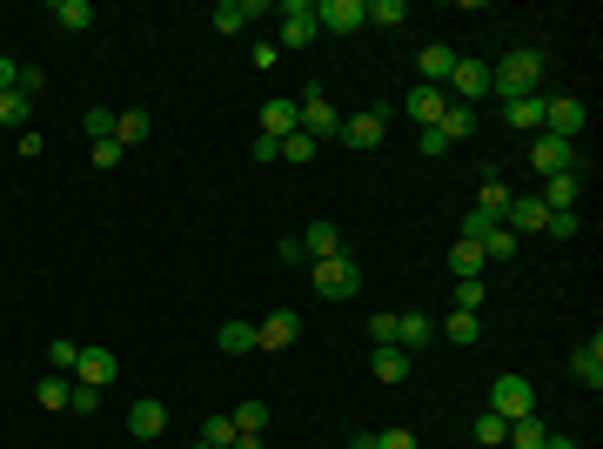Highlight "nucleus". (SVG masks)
Wrapping results in <instances>:
<instances>
[{
	"instance_id": "18",
	"label": "nucleus",
	"mask_w": 603,
	"mask_h": 449,
	"mask_svg": "<svg viewBox=\"0 0 603 449\" xmlns=\"http://www.w3.org/2000/svg\"><path fill=\"white\" fill-rule=\"evenodd\" d=\"M302 255H309V262L342 255V228H335V222H309V228H302Z\"/></svg>"
},
{
	"instance_id": "48",
	"label": "nucleus",
	"mask_w": 603,
	"mask_h": 449,
	"mask_svg": "<svg viewBox=\"0 0 603 449\" xmlns=\"http://www.w3.org/2000/svg\"><path fill=\"white\" fill-rule=\"evenodd\" d=\"M416 148H423L429 161H436V155H449V141H443V128H423V141H416Z\"/></svg>"
},
{
	"instance_id": "51",
	"label": "nucleus",
	"mask_w": 603,
	"mask_h": 449,
	"mask_svg": "<svg viewBox=\"0 0 603 449\" xmlns=\"http://www.w3.org/2000/svg\"><path fill=\"white\" fill-rule=\"evenodd\" d=\"M14 81H21V61H7V54H0V94L14 88Z\"/></svg>"
},
{
	"instance_id": "14",
	"label": "nucleus",
	"mask_w": 603,
	"mask_h": 449,
	"mask_svg": "<svg viewBox=\"0 0 603 449\" xmlns=\"http://www.w3.org/2000/svg\"><path fill=\"white\" fill-rule=\"evenodd\" d=\"M543 222H550V208L536 202V195H516L510 215H503V228H510V235H543Z\"/></svg>"
},
{
	"instance_id": "10",
	"label": "nucleus",
	"mask_w": 603,
	"mask_h": 449,
	"mask_svg": "<svg viewBox=\"0 0 603 449\" xmlns=\"http://www.w3.org/2000/svg\"><path fill=\"white\" fill-rule=\"evenodd\" d=\"M382 121H389V114H382V108L342 114V141H349V148H382Z\"/></svg>"
},
{
	"instance_id": "29",
	"label": "nucleus",
	"mask_w": 603,
	"mask_h": 449,
	"mask_svg": "<svg viewBox=\"0 0 603 449\" xmlns=\"http://www.w3.org/2000/svg\"><path fill=\"white\" fill-rule=\"evenodd\" d=\"M54 27L81 34V27H94V7H88V0H54Z\"/></svg>"
},
{
	"instance_id": "9",
	"label": "nucleus",
	"mask_w": 603,
	"mask_h": 449,
	"mask_svg": "<svg viewBox=\"0 0 603 449\" xmlns=\"http://www.w3.org/2000/svg\"><path fill=\"white\" fill-rule=\"evenodd\" d=\"M295 336H302V315L295 309H268L262 322H255V349H289Z\"/></svg>"
},
{
	"instance_id": "6",
	"label": "nucleus",
	"mask_w": 603,
	"mask_h": 449,
	"mask_svg": "<svg viewBox=\"0 0 603 449\" xmlns=\"http://www.w3.org/2000/svg\"><path fill=\"white\" fill-rule=\"evenodd\" d=\"M443 94L449 101H463V108H476V101L490 94V68H483V61H456L449 81H443Z\"/></svg>"
},
{
	"instance_id": "52",
	"label": "nucleus",
	"mask_w": 603,
	"mask_h": 449,
	"mask_svg": "<svg viewBox=\"0 0 603 449\" xmlns=\"http://www.w3.org/2000/svg\"><path fill=\"white\" fill-rule=\"evenodd\" d=\"M228 449H268V443H262V436H235Z\"/></svg>"
},
{
	"instance_id": "2",
	"label": "nucleus",
	"mask_w": 603,
	"mask_h": 449,
	"mask_svg": "<svg viewBox=\"0 0 603 449\" xmlns=\"http://www.w3.org/2000/svg\"><path fill=\"white\" fill-rule=\"evenodd\" d=\"M583 128H590V114H583L577 94H543V135H557V141H570V148H577Z\"/></svg>"
},
{
	"instance_id": "45",
	"label": "nucleus",
	"mask_w": 603,
	"mask_h": 449,
	"mask_svg": "<svg viewBox=\"0 0 603 449\" xmlns=\"http://www.w3.org/2000/svg\"><path fill=\"white\" fill-rule=\"evenodd\" d=\"M81 128H88V141H108L114 135V114L108 108H88V121H81Z\"/></svg>"
},
{
	"instance_id": "15",
	"label": "nucleus",
	"mask_w": 603,
	"mask_h": 449,
	"mask_svg": "<svg viewBox=\"0 0 603 449\" xmlns=\"http://www.w3.org/2000/svg\"><path fill=\"white\" fill-rule=\"evenodd\" d=\"M315 21L329 27V34H356V27H369V21H362V0H322V7H315Z\"/></svg>"
},
{
	"instance_id": "4",
	"label": "nucleus",
	"mask_w": 603,
	"mask_h": 449,
	"mask_svg": "<svg viewBox=\"0 0 603 449\" xmlns=\"http://www.w3.org/2000/svg\"><path fill=\"white\" fill-rule=\"evenodd\" d=\"M490 409L503 416V423H516V416H536V389H530V376H496Z\"/></svg>"
},
{
	"instance_id": "32",
	"label": "nucleus",
	"mask_w": 603,
	"mask_h": 449,
	"mask_svg": "<svg viewBox=\"0 0 603 449\" xmlns=\"http://www.w3.org/2000/svg\"><path fill=\"white\" fill-rule=\"evenodd\" d=\"M443 128V141H463V135H476V108H463V101H449V114L436 121Z\"/></svg>"
},
{
	"instance_id": "39",
	"label": "nucleus",
	"mask_w": 603,
	"mask_h": 449,
	"mask_svg": "<svg viewBox=\"0 0 603 449\" xmlns=\"http://www.w3.org/2000/svg\"><path fill=\"white\" fill-rule=\"evenodd\" d=\"M503 436H510V423H503L496 409H483V416H476V443H483V449H496Z\"/></svg>"
},
{
	"instance_id": "25",
	"label": "nucleus",
	"mask_w": 603,
	"mask_h": 449,
	"mask_svg": "<svg viewBox=\"0 0 603 449\" xmlns=\"http://www.w3.org/2000/svg\"><path fill=\"white\" fill-rule=\"evenodd\" d=\"M362 21H376L382 34H389V27L409 21V0H362Z\"/></svg>"
},
{
	"instance_id": "46",
	"label": "nucleus",
	"mask_w": 603,
	"mask_h": 449,
	"mask_svg": "<svg viewBox=\"0 0 603 449\" xmlns=\"http://www.w3.org/2000/svg\"><path fill=\"white\" fill-rule=\"evenodd\" d=\"M121 155H128V148H121V141H94V168H114V161H121Z\"/></svg>"
},
{
	"instance_id": "21",
	"label": "nucleus",
	"mask_w": 603,
	"mask_h": 449,
	"mask_svg": "<svg viewBox=\"0 0 603 449\" xmlns=\"http://www.w3.org/2000/svg\"><path fill=\"white\" fill-rule=\"evenodd\" d=\"M503 121H510V128H530V135H543V94H516V101H503Z\"/></svg>"
},
{
	"instance_id": "17",
	"label": "nucleus",
	"mask_w": 603,
	"mask_h": 449,
	"mask_svg": "<svg viewBox=\"0 0 603 449\" xmlns=\"http://www.w3.org/2000/svg\"><path fill=\"white\" fill-rule=\"evenodd\" d=\"M128 429L141 436V443H148V436H161V429H168V403H161V396H141V403L128 409Z\"/></svg>"
},
{
	"instance_id": "27",
	"label": "nucleus",
	"mask_w": 603,
	"mask_h": 449,
	"mask_svg": "<svg viewBox=\"0 0 603 449\" xmlns=\"http://www.w3.org/2000/svg\"><path fill=\"white\" fill-rule=\"evenodd\" d=\"M449 275H456V282H469V275H483V248L456 235V248H449Z\"/></svg>"
},
{
	"instance_id": "37",
	"label": "nucleus",
	"mask_w": 603,
	"mask_h": 449,
	"mask_svg": "<svg viewBox=\"0 0 603 449\" xmlns=\"http://www.w3.org/2000/svg\"><path fill=\"white\" fill-rule=\"evenodd\" d=\"M443 336H449V342H476V336H483V315H463V309H449Z\"/></svg>"
},
{
	"instance_id": "13",
	"label": "nucleus",
	"mask_w": 603,
	"mask_h": 449,
	"mask_svg": "<svg viewBox=\"0 0 603 449\" xmlns=\"http://www.w3.org/2000/svg\"><path fill=\"white\" fill-rule=\"evenodd\" d=\"M577 195H583V168H570V175L543 181V195H536V202L550 208V215H563V208H577Z\"/></svg>"
},
{
	"instance_id": "20",
	"label": "nucleus",
	"mask_w": 603,
	"mask_h": 449,
	"mask_svg": "<svg viewBox=\"0 0 603 449\" xmlns=\"http://www.w3.org/2000/svg\"><path fill=\"white\" fill-rule=\"evenodd\" d=\"M570 369H577L590 389H603V336H590V342H577L570 349Z\"/></svg>"
},
{
	"instance_id": "5",
	"label": "nucleus",
	"mask_w": 603,
	"mask_h": 449,
	"mask_svg": "<svg viewBox=\"0 0 603 449\" xmlns=\"http://www.w3.org/2000/svg\"><path fill=\"white\" fill-rule=\"evenodd\" d=\"M295 114H302V135L309 141H329V135H342V114L329 108V94H302V101H295Z\"/></svg>"
},
{
	"instance_id": "22",
	"label": "nucleus",
	"mask_w": 603,
	"mask_h": 449,
	"mask_svg": "<svg viewBox=\"0 0 603 449\" xmlns=\"http://www.w3.org/2000/svg\"><path fill=\"white\" fill-rule=\"evenodd\" d=\"M262 128H268V141L295 135V128H302V114H295V101H282V94H275V101L262 108Z\"/></svg>"
},
{
	"instance_id": "11",
	"label": "nucleus",
	"mask_w": 603,
	"mask_h": 449,
	"mask_svg": "<svg viewBox=\"0 0 603 449\" xmlns=\"http://www.w3.org/2000/svg\"><path fill=\"white\" fill-rule=\"evenodd\" d=\"M114 369H121V362H114L108 349H81V362H74V376H67V382H81V389H108Z\"/></svg>"
},
{
	"instance_id": "54",
	"label": "nucleus",
	"mask_w": 603,
	"mask_h": 449,
	"mask_svg": "<svg viewBox=\"0 0 603 449\" xmlns=\"http://www.w3.org/2000/svg\"><path fill=\"white\" fill-rule=\"evenodd\" d=\"M195 449H208V443H195Z\"/></svg>"
},
{
	"instance_id": "26",
	"label": "nucleus",
	"mask_w": 603,
	"mask_h": 449,
	"mask_svg": "<svg viewBox=\"0 0 603 449\" xmlns=\"http://www.w3.org/2000/svg\"><path fill=\"white\" fill-rule=\"evenodd\" d=\"M248 21H255V0H222L215 7V34H242Z\"/></svg>"
},
{
	"instance_id": "41",
	"label": "nucleus",
	"mask_w": 603,
	"mask_h": 449,
	"mask_svg": "<svg viewBox=\"0 0 603 449\" xmlns=\"http://www.w3.org/2000/svg\"><path fill=\"white\" fill-rule=\"evenodd\" d=\"M282 161H289V168H302V161H315V141L302 135V128H295V135H282Z\"/></svg>"
},
{
	"instance_id": "30",
	"label": "nucleus",
	"mask_w": 603,
	"mask_h": 449,
	"mask_svg": "<svg viewBox=\"0 0 603 449\" xmlns=\"http://www.w3.org/2000/svg\"><path fill=\"white\" fill-rule=\"evenodd\" d=\"M148 128H155V121H148V114H141V108L114 114V141H121V148H134V141H148Z\"/></svg>"
},
{
	"instance_id": "28",
	"label": "nucleus",
	"mask_w": 603,
	"mask_h": 449,
	"mask_svg": "<svg viewBox=\"0 0 603 449\" xmlns=\"http://www.w3.org/2000/svg\"><path fill=\"white\" fill-rule=\"evenodd\" d=\"M34 403H41V409H47V416H61V409H67V403H74V382H67V376H47V382H41V389H34Z\"/></svg>"
},
{
	"instance_id": "12",
	"label": "nucleus",
	"mask_w": 603,
	"mask_h": 449,
	"mask_svg": "<svg viewBox=\"0 0 603 449\" xmlns=\"http://www.w3.org/2000/svg\"><path fill=\"white\" fill-rule=\"evenodd\" d=\"M402 108H409V121H416V128H436V121L449 114V94L443 88H409V101H402Z\"/></svg>"
},
{
	"instance_id": "44",
	"label": "nucleus",
	"mask_w": 603,
	"mask_h": 449,
	"mask_svg": "<svg viewBox=\"0 0 603 449\" xmlns=\"http://www.w3.org/2000/svg\"><path fill=\"white\" fill-rule=\"evenodd\" d=\"M369 449H416V436H409V429H376Z\"/></svg>"
},
{
	"instance_id": "53",
	"label": "nucleus",
	"mask_w": 603,
	"mask_h": 449,
	"mask_svg": "<svg viewBox=\"0 0 603 449\" xmlns=\"http://www.w3.org/2000/svg\"><path fill=\"white\" fill-rule=\"evenodd\" d=\"M543 449H583V443H570V436H543Z\"/></svg>"
},
{
	"instance_id": "1",
	"label": "nucleus",
	"mask_w": 603,
	"mask_h": 449,
	"mask_svg": "<svg viewBox=\"0 0 603 449\" xmlns=\"http://www.w3.org/2000/svg\"><path fill=\"white\" fill-rule=\"evenodd\" d=\"M490 94L496 101H516V94H543V54L536 47H510L490 68Z\"/></svg>"
},
{
	"instance_id": "7",
	"label": "nucleus",
	"mask_w": 603,
	"mask_h": 449,
	"mask_svg": "<svg viewBox=\"0 0 603 449\" xmlns=\"http://www.w3.org/2000/svg\"><path fill=\"white\" fill-rule=\"evenodd\" d=\"M530 168L543 181H550V175H570V168H577V148H570V141H557V135H530Z\"/></svg>"
},
{
	"instance_id": "35",
	"label": "nucleus",
	"mask_w": 603,
	"mask_h": 449,
	"mask_svg": "<svg viewBox=\"0 0 603 449\" xmlns=\"http://www.w3.org/2000/svg\"><path fill=\"white\" fill-rule=\"evenodd\" d=\"M27 114H34V101H27L21 88H7V94H0V128H27Z\"/></svg>"
},
{
	"instance_id": "43",
	"label": "nucleus",
	"mask_w": 603,
	"mask_h": 449,
	"mask_svg": "<svg viewBox=\"0 0 603 449\" xmlns=\"http://www.w3.org/2000/svg\"><path fill=\"white\" fill-rule=\"evenodd\" d=\"M456 309H463V315H476V309H483V275L456 282Z\"/></svg>"
},
{
	"instance_id": "49",
	"label": "nucleus",
	"mask_w": 603,
	"mask_h": 449,
	"mask_svg": "<svg viewBox=\"0 0 603 449\" xmlns=\"http://www.w3.org/2000/svg\"><path fill=\"white\" fill-rule=\"evenodd\" d=\"M14 88H21V94H27V101H34V94H41V88H47V74H41V68H21V81H14Z\"/></svg>"
},
{
	"instance_id": "36",
	"label": "nucleus",
	"mask_w": 603,
	"mask_h": 449,
	"mask_svg": "<svg viewBox=\"0 0 603 449\" xmlns=\"http://www.w3.org/2000/svg\"><path fill=\"white\" fill-rule=\"evenodd\" d=\"M235 436H242V429H235V416H222V409H215V416L201 423V443H208V449H228Z\"/></svg>"
},
{
	"instance_id": "23",
	"label": "nucleus",
	"mask_w": 603,
	"mask_h": 449,
	"mask_svg": "<svg viewBox=\"0 0 603 449\" xmlns=\"http://www.w3.org/2000/svg\"><path fill=\"white\" fill-rule=\"evenodd\" d=\"M429 336H436V322H429V315H416V309H402L396 349H409V356H416V349H429Z\"/></svg>"
},
{
	"instance_id": "42",
	"label": "nucleus",
	"mask_w": 603,
	"mask_h": 449,
	"mask_svg": "<svg viewBox=\"0 0 603 449\" xmlns=\"http://www.w3.org/2000/svg\"><path fill=\"white\" fill-rule=\"evenodd\" d=\"M47 362H54V376H74V362H81V342H47Z\"/></svg>"
},
{
	"instance_id": "31",
	"label": "nucleus",
	"mask_w": 603,
	"mask_h": 449,
	"mask_svg": "<svg viewBox=\"0 0 603 449\" xmlns=\"http://www.w3.org/2000/svg\"><path fill=\"white\" fill-rule=\"evenodd\" d=\"M476 248H483V262H510V255H516V235H510V228H483V235H476Z\"/></svg>"
},
{
	"instance_id": "8",
	"label": "nucleus",
	"mask_w": 603,
	"mask_h": 449,
	"mask_svg": "<svg viewBox=\"0 0 603 449\" xmlns=\"http://www.w3.org/2000/svg\"><path fill=\"white\" fill-rule=\"evenodd\" d=\"M315 34H322V21H315V0H289V7H282V41H275V47H309Z\"/></svg>"
},
{
	"instance_id": "34",
	"label": "nucleus",
	"mask_w": 603,
	"mask_h": 449,
	"mask_svg": "<svg viewBox=\"0 0 603 449\" xmlns=\"http://www.w3.org/2000/svg\"><path fill=\"white\" fill-rule=\"evenodd\" d=\"M543 436H550V429L536 423V416H516V423H510V436H503V443H510V449H543Z\"/></svg>"
},
{
	"instance_id": "50",
	"label": "nucleus",
	"mask_w": 603,
	"mask_h": 449,
	"mask_svg": "<svg viewBox=\"0 0 603 449\" xmlns=\"http://www.w3.org/2000/svg\"><path fill=\"white\" fill-rule=\"evenodd\" d=\"M67 409H81V416H88V409H101V389H81V382H74V403Z\"/></svg>"
},
{
	"instance_id": "40",
	"label": "nucleus",
	"mask_w": 603,
	"mask_h": 449,
	"mask_svg": "<svg viewBox=\"0 0 603 449\" xmlns=\"http://www.w3.org/2000/svg\"><path fill=\"white\" fill-rule=\"evenodd\" d=\"M396 329H402L396 309H376V315H369V342H376V349H382V342H396Z\"/></svg>"
},
{
	"instance_id": "33",
	"label": "nucleus",
	"mask_w": 603,
	"mask_h": 449,
	"mask_svg": "<svg viewBox=\"0 0 603 449\" xmlns=\"http://www.w3.org/2000/svg\"><path fill=\"white\" fill-rule=\"evenodd\" d=\"M215 342H222L228 356H248V349H255V322H222V329H215Z\"/></svg>"
},
{
	"instance_id": "24",
	"label": "nucleus",
	"mask_w": 603,
	"mask_h": 449,
	"mask_svg": "<svg viewBox=\"0 0 603 449\" xmlns=\"http://www.w3.org/2000/svg\"><path fill=\"white\" fill-rule=\"evenodd\" d=\"M369 369H376V382H402V376H409V349H396V342H382L376 356H369Z\"/></svg>"
},
{
	"instance_id": "47",
	"label": "nucleus",
	"mask_w": 603,
	"mask_h": 449,
	"mask_svg": "<svg viewBox=\"0 0 603 449\" xmlns=\"http://www.w3.org/2000/svg\"><path fill=\"white\" fill-rule=\"evenodd\" d=\"M543 235H577V208H563V215H550V222H543Z\"/></svg>"
},
{
	"instance_id": "3",
	"label": "nucleus",
	"mask_w": 603,
	"mask_h": 449,
	"mask_svg": "<svg viewBox=\"0 0 603 449\" xmlns=\"http://www.w3.org/2000/svg\"><path fill=\"white\" fill-rule=\"evenodd\" d=\"M315 289L329 295V302H349V295L362 289V262L342 248V255H329V262H315Z\"/></svg>"
},
{
	"instance_id": "16",
	"label": "nucleus",
	"mask_w": 603,
	"mask_h": 449,
	"mask_svg": "<svg viewBox=\"0 0 603 449\" xmlns=\"http://www.w3.org/2000/svg\"><path fill=\"white\" fill-rule=\"evenodd\" d=\"M456 61H463V54H456V47L429 41L423 54H416V68H423V88H443V81H449V68H456Z\"/></svg>"
},
{
	"instance_id": "19",
	"label": "nucleus",
	"mask_w": 603,
	"mask_h": 449,
	"mask_svg": "<svg viewBox=\"0 0 603 449\" xmlns=\"http://www.w3.org/2000/svg\"><path fill=\"white\" fill-rule=\"evenodd\" d=\"M510 188H503V181L496 175H483V188H476V215H483V222H503V215H510Z\"/></svg>"
},
{
	"instance_id": "38",
	"label": "nucleus",
	"mask_w": 603,
	"mask_h": 449,
	"mask_svg": "<svg viewBox=\"0 0 603 449\" xmlns=\"http://www.w3.org/2000/svg\"><path fill=\"white\" fill-rule=\"evenodd\" d=\"M228 416H235L242 436H262V429H268V403H242V409H228Z\"/></svg>"
}]
</instances>
